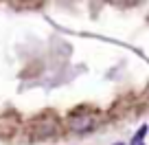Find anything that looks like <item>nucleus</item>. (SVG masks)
<instances>
[{"mask_svg": "<svg viewBox=\"0 0 149 145\" xmlns=\"http://www.w3.org/2000/svg\"><path fill=\"white\" fill-rule=\"evenodd\" d=\"M68 127H70V132L84 134V132H90L94 127V119L90 114H72L68 119Z\"/></svg>", "mask_w": 149, "mask_h": 145, "instance_id": "obj_1", "label": "nucleus"}, {"mask_svg": "<svg viewBox=\"0 0 149 145\" xmlns=\"http://www.w3.org/2000/svg\"><path fill=\"white\" fill-rule=\"evenodd\" d=\"M145 134H147V125H143V127H140V130H138V134H136V136H134V143H138V141H140V139H143V136H145Z\"/></svg>", "mask_w": 149, "mask_h": 145, "instance_id": "obj_2", "label": "nucleus"}]
</instances>
